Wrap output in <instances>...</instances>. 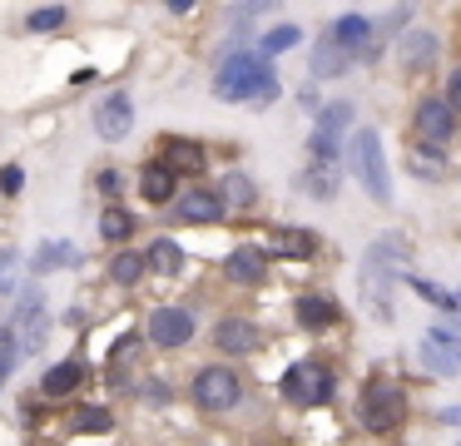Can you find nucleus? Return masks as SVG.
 <instances>
[{
	"mask_svg": "<svg viewBox=\"0 0 461 446\" xmlns=\"http://www.w3.org/2000/svg\"><path fill=\"white\" fill-rule=\"evenodd\" d=\"M213 95L233 99V105H273L278 99V75H273L268 55H258V50H233L213 69Z\"/></svg>",
	"mask_w": 461,
	"mask_h": 446,
	"instance_id": "f257e3e1",
	"label": "nucleus"
},
{
	"mask_svg": "<svg viewBox=\"0 0 461 446\" xmlns=\"http://www.w3.org/2000/svg\"><path fill=\"white\" fill-rule=\"evenodd\" d=\"M392 253L407 263L411 248L402 243V238H377V243L367 248V258H362V303L372 307V317H377V323H392V278H397Z\"/></svg>",
	"mask_w": 461,
	"mask_h": 446,
	"instance_id": "f03ea898",
	"label": "nucleus"
},
{
	"mask_svg": "<svg viewBox=\"0 0 461 446\" xmlns=\"http://www.w3.org/2000/svg\"><path fill=\"white\" fill-rule=\"evenodd\" d=\"M348 159H352L357 184L372 194V204L387 208L392 204V168H387V154H382L377 129H357V134H352V144H348Z\"/></svg>",
	"mask_w": 461,
	"mask_h": 446,
	"instance_id": "7ed1b4c3",
	"label": "nucleus"
},
{
	"mask_svg": "<svg viewBox=\"0 0 461 446\" xmlns=\"http://www.w3.org/2000/svg\"><path fill=\"white\" fill-rule=\"evenodd\" d=\"M357 416H362L367 432H392V426H402V416H407V392H402L392 377H372L357 396Z\"/></svg>",
	"mask_w": 461,
	"mask_h": 446,
	"instance_id": "20e7f679",
	"label": "nucleus"
},
{
	"mask_svg": "<svg viewBox=\"0 0 461 446\" xmlns=\"http://www.w3.org/2000/svg\"><path fill=\"white\" fill-rule=\"evenodd\" d=\"M278 387H283V396H288L293 406H322V402H332V392H338V382H332V372L322 362H293Z\"/></svg>",
	"mask_w": 461,
	"mask_h": 446,
	"instance_id": "39448f33",
	"label": "nucleus"
},
{
	"mask_svg": "<svg viewBox=\"0 0 461 446\" xmlns=\"http://www.w3.org/2000/svg\"><path fill=\"white\" fill-rule=\"evenodd\" d=\"M189 392H194V402H199L203 412H233L239 396H243V382H239L233 367H199L194 382H189Z\"/></svg>",
	"mask_w": 461,
	"mask_h": 446,
	"instance_id": "423d86ee",
	"label": "nucleus"
},
{
	"mask_svg": "<svg viewBox=\"0 0 461 446\" xmlns=\"http://www.w3.org/2000/svg\"><path fill=\"white\" fill-rule=\"evenodd\" d=\"M411 134H417L421 149H431V154L447 149V139L456 134V109L447 105V95H427V99H421L417 114H411Z\"/></svg>",
	"mask_w": 461,
	"mask_h": 446,
	"instance_id": "0eeeda50",
	"label": "nucleus"
},
{
	"mask_svg": "<svg viewBox=\"0 0 461 446\" xmlns=\"http://www.w3.org/2000/svg\"><path fill=\"white\" fill-rule=\"evenodd\" d=\"M149 342L164 347V352H174V347H189L194 342V313L179 303H164L149 313Z\"/></svg>",
	"mask_w": 461,
	"mask_h": 446,
	"instance_id": "6e6552de",
	"label": "nucleus"
},
{
	"mask_svg": "<svg viewBox=\"0 0 461 446\" xmlns=\"http://www.w3.org/2000/svg\"><path fill=\"white\" fill-rule=\"evenodd\" d=\"M421 367L437 377H461V337L447 332V327H427V337H421Z\"/></svg>",
	"mask_w": 461,
	"mask_h": 446,
	"instance_id": "1a4fd4ad",
	"label": "nucleus"
},
{
	"mask_svg": "<svg viewBox=\"0 0 461 446\" xmlns=\"http://www.w3.org/2000/svg\"><path fill=\"white\" fill-rule=\"evenodd\" d=\"M223 194L219 188H184L179 198H174V218L179 223H199V228H209V223H223Z\"/></svg>",
	"mask_w": 461,
	"mask_h": 446,
	"instance_id": "9d476101",
	"label": "nucleus"
},
{
	"mask_svg": "<svg viewBox=\"0 0 461 446\" xmlns=\"http://www.w3.org/2000/svg\"><path fill=\"white\" fill-rule=\"evenodd\" d=\"M95 129H100V139H124L134 129V99L124 95V89H114L110 99H100V105H95Z\"/></svg>",
	"mask_w": 461,
	"mask_h": 446,
	"instance_id": "9b49d317",
	"label": "nucleus"
},
{
	"mask_svg": "<svg viewBox=\"0 0 461 446\" xmlns=\"http://www.w3.org/2000/svg\"><path fill=\"white\" fill-rule=\"evenodd\" d=\"M223 273H229V283L253 287V283H263V278H268V253H263V248H253V243H243V248H233V253L223 258Z\"/></svg>",
	"mask_w": 461,
	"mask_h": 446,
	"instance_id": "f8f14e48",
	"label": "nucleus"
},
{
	"mask_svg": "<svg viewBox=\"0 0 461 446\" xmlns=\"http://www.w3.org/2000/svg\"><path fill=\"white\" fill-rule=\"evenodd\" d=\"M332 40H338V50L348 59H367L372 55V20L367 15H342L338 25L328 30Z\"/></svg>",
	"mask_w": 461,
	"mask_h": 446,
	"instance_id": "ddd939ff",
	"label": "nucleus"
},
{
	"mask_svg": "<svg viewBox=\"0 0 461 446\" xmlns=\"http://www.w3.org/2000/svg\"><path fill=\"white\" fill-rule=\"evenodd\" d=\"M213 347L229 352V357H243V352L258 347V327H253L249 317H219V323H213Z\"/></svg>",
	"mask_w": 461,
	"mask_h": 446,
	"instance_id": "4468645a",
	"label": "nucleus"
},
{
	"mask_svg": "<svg viewBox=\"0 0 461 446\" xmlns=\"http://www.w3.org/2000/svg\"><path fill=\"white\" fill-rule=\"evenodd\" d=\"M159 164L169 168L174 178L179 174H203V164H209V154H203V144H194V139H164V154Z\"/></svg>",
	"mask_w": 461,
	"mask_h": 446,
	"instance_id": "2eb2a0df",
	"label": "nucleus"
},
{
	"mask_svg": "<svg viewBox=\"0 0 461 446\" xmlns=\"http://www.w3.org/2000/svg\"><path fill=\"white\" fill-rule=\"evenodd\" d=\"M293 317H298V327H308V332H322V327L338 323V303H332L328 293H303L298 303H293Z\"/></svg>",
	"mask_w": 461,
	"mask_h": 446,
	"instance_id": "dca6fc26",
	"label": "nucleus"
},
{
	"mask_svg": "<svg viewBox=\"0 0 461 446\" xmlns=\"http://www.w3.org/2000/svg\"><path fill=\"white\" fill-rule=\"evenodd\" d=\"M174 184L179 178L169 174V168L154 159V164H144V174H140V194H144V204H169V198H179L174 194Z\"/></svg>",
	"mask_w": 461,
	"mask_h": 446,
	"instance_id": "f3484780",
	"label": "nucleus"
},
{
	"mask_svg": "<svg viewBox=\"0 0 461 446\" xmlns=\"http://www.w3.org/2000/svg\"><path fill=\"white\" fill-rule=\"evenodd\" d=\"M312 75H318V79L348 75V55L338 50V40H332V35H322L318 45H312Z\"/></svg>",
	"mask_w": 461,
	"mask_h": 446,
	"instance_id": "a211bd4d",
	"label": "nucleus"
},
{
	"mask_svg": "<svg viewBox=\"0 0 461 446\" xmlns=\"http://www.w3.org/2000/svg\"><path fill=\"white\" fill-rule=\"evenodd\" d=\"M75 243L70 238H50V243H41L35 248V258H31V273H55V268H65V263H75Z\"/></svg>",
	"mask_w": 461,
	"mask_h": 446,
	"instance_id": "6ab92c4d",
	"label": "nucleus"
},
{
	"mask_svg": "<svg viewBox=\"0 0 461 446\" xmlns=\"http://www.w3.org/2000/svg\"><path fill=\"white\" fill-rule=\"evenodd\" d=\"M402 59H407L411 69L431 65V59H437V35H431V30H407V35H402Z\"/></svg>",
	"mask_w": 461,
	"mask_h": 446,
	"instance_id": "aec40b11",
	"label": "nucleus"
},
{
	"mask_svg": "<svg viewBox=\"0 0 461 446\" xmlns=\"http://www.w3.org/2000/svg\"><path fill=\"white\" fill-rule=\"evenodd\" d=\"M144 273H149V253H130V248H124V253L110 258V278H114L120 287H134Z\"/></svg>",
	"mask_w": 461,
	"mask_h": 446,
	"instance_id": "412c9836",
	"label": "nucleus"
},
{
	"mask_svg": "<svg viewBox=\"0 0 461 446\" xmlns=\"http://www.w3.org/2000/svg\"><path fill=\"white\" fill-rule=\"evenodd\" d=\"M80 382H85V367L80 362H55L50 372H45L41 387H45V396H70Z\"/></svg>",
	"mask_w": 461,
	"mask_h": 446,
	"instance_id": "4be33fe9",
	"label": "nucleus"
},
{
	"mask_svg": "<svg viewBox=\"0 0 461 446\" xmlns=\"http://www.w3.org/2000/svg\"><path fill=\"white\" fill-rule=\"evenodd\" d=\"M303 188H308V198H318V204L338 198V168H332V164H312L308 174H303Z\"/></svg>",
	"mask_w": 461,
	"mask_h": 446,
	"instance_id": "5701e85b",
	"label": "nucleus"
},
{
	"mask_svg": "<svg viewBox=\"0 0 461 446\" xmlns=\"http://www.w3.org/2000/svg\"><path fill=\"white\" fill-rule=\"evenodd\" d=\"M134 233V214H130V208H104V214H100V238H104V243H124V238H130Z\"/></svg>",
	"mask_w": 461,
	"mask_h": 446,
	"instance_id": "b1692460",
	"label": "nucleus"
},
{
	"mask_svg": "<svg viewBox=\"0 0 461 446\" xmlns=\"http://www.w3.org/2000/svg\"><path fill=\"white\" fill-rule=\"evenodd\" d=\"M318 233H308V228H283V233H278V253L283 258H312V253H318Z\"/></svg>",
	"mask_w": 461,
	"mask_h": 446,
	"instance_id": "393cba45",
	"label": "nucleus"
},
{
	"mask_svg": "<svg viewBox=\"0 0 461 446\" xmlns=\"http://www.w3.org/2000/svg\"><path fill=\"white\" fill-rule=\"evenodd\" d=\"M149 268H154V273H179V268H184V248L174 243V238H154V243H149Z\"/></svg>",
	"mask_w": 461,
	"mask_h": 446,
	"instance_id": "a878e982",
	"label": "nucleus"
},
{
	"mask_svg": "<svg viewBox=\"0 0 461 446\" xmlns=\"http://www.w3.org/2000/svg\"><path fill=\"white\" fill-rule=\"evenodd\" d=\"M298 40H303V30H298V25H273L268 35L258 40V55H268V59H273V55H283V50H293Z\"/></svg>",
	"mask_w": 461,
	"mask_h": 446,
	"instance_id": "bb28decb",
	"label": "nucleus"
},
{
	"mask_svg": "<svg viewBox=\"0 0 461 446\" xmlns=\"http://www.w3.org/2000/svg\"><path fill=\"white\" fill-rule=\"evenodd\" d=\"M348 124H352V105H348V99H338V105H328V109L318 114V134H332V139H338Z\"/></svg>",
	"mask_w": 461,
	"mask_h": 446,
	"instance_id": "cd10ccee",
	"label": "nucleus"
},
{
	"mask_svg": "<svg viewBox=\"0 0 461 446\" xmlns=\"http://www.w3.org/2000/svg\"><path fill=\"white\" fill-rule=\"evenodd\" d=\"M411 287H417L421 297H427L431 307H447V313H461V297L456 293H447V287H437V283H427V278H407Z\"/></svg>",
	"mask_w": 461,
	"mask_h": 446,
	"instance_id": "c85d7f7f",
	"label": "nucleus"
},
{
	"mask_svg": "<svg viewBox=\"0 0 461 446\" xmlns=\"http://www.w3.org/2000/svg\"><path fill=\"white\" fill-rule=\"evenodd\" d=\"M219 194H223V204H253V198H258V188H253L249 174H229Z\"/></svg>",
	"mask_w": 461,
	"mask_h": 446,
	"instance_id": "c756f323",
	"label": "nucleus"
},
{
	"mask_svg": "<svg viewBox=\"0 0 461 446\" xmlns=\"http://www.w3.org/2000/svg\"><path fill=\"white\" fill-rule=\"evenodd\" d=\"M65 20H70V10H65V5H41V10H31V15H25V25L45 35V30H60Z\"/></svg>",
	"mask_w": 461,
	"mask_h": 446,
	"instance_id": "7c9ffc66",
	"label": "nucleus"
},
{
	"mask_svg": "<svg viewBox=\"0 0 461 446\" xmlns=\"http://www.w3.org/2000/svg\"><path fill=\"white\" fill-rule=\"evenodd\" d=\"M75 426H80V432H110V412H104V406H85V412L75 416Z\"/></svg>",
	"mask_w": 461,
	"mask_h": 446,
	"instance_id": "2f4dec72",
	"label": "nucleus"
},
{
	"mask_svg": "<svg viewBox=\"0 0 461 446\" xmlns=\"http://www.w3.org/2000/svg\"><path fill=\"white\" fill-rule=\"evenodd\" d=\"M15 357H21V342H15V332L5 327V332H0V377L15 367Z\"/></svg>",
	"mask_w": 461,
	"mask_h": 446,
	"instance_id": "473e14b6",
	"label": "nucleus"
},
{
	"mask_svg": "<svg viewBox=\"0 0 461 446\" xmlns=\"http://www.w3.org/2000/svg\"><path fill=\"white\" fill-rule=\"evenodd\" d=\"M21 188H25V168L21 164H5V168H0V194H21Z\"/></svg>",
	"mask_w": 461,
	"mask_h": 446,
	"instance_id": "72a5a7b5",
	"label": "nucleus"
},
{
	"mask_svg": "<svg viewBox=\"0 0 461 446\" xmlns=\"http://www.w3.org/2000/svg\"><path fill=\"white\" fill-rule=\"evenodd\" d=\"M447 105H451V109H456V114H461V65H456V69H451V75H447Z\"/></svg>",
	"mask_w": 461,
	"mask_h": 446,
	"instance_id": "f704fd0d",
	"label": "nucleus"
},
{
	"mask_svg": "<svg viewBox=\"0 0 461 446\" xmlns=\"http://www.w3.org/2000/svg\"><path fill=\"white\" fill-rule=\"evenodd\" d=\"M100 194H104V198L120 194V174H114V168H104V174H100Z\"/></svg>",
	"mask_w": 461,
	"mask_h": 446,
	"instance_id": "c9c22d12",
	"label": "nucleus"
},
{
	"mask_svg": "<svg viewBox=\"0 0 461 446\" xmlns=\"http://www.w3.org/2000/svg\"><path fill=\"white\" fill-rule=\"evenodd\" d=\"M441 422H451V426H461V406H447V412H441Z\"/></svg>",
	"mask_w": 461,
	"mask_h": 446,
	"instance_id": "e433bc0d",
	"label": "nucleus"
},
{
	"mask_svg": "<svg viewBox=\"0 0 461 446\" xmlns=\"http://www.w3.org/2000/svg\"><path fill=\"white\" fill-rule=\"evenodd\" d=\"M456 297H461V293H456Z\"/></svg>",
	"mask_w": 461,
	"mask_h": 446,
	"instance_id": "4c0bfd02",
	"label": "nucleus"
}]
</instances>
